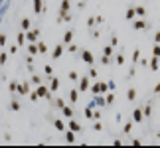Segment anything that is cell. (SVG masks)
Masks as SVG:
<instances>
[{"label": "cell", "mask_w": 160, "mask_h": 148, "mask_svg": "<svg viewBox=\"0 0 160 148\" xmlns=\"http://www.w3.org/2000/svg\"><path fill=\"white\" fill-rule=\"evenodd\" d=\"M36 95H38V99H40V97H42V99H49V97H52L49 89H47L44 83H40V85H38V89H36Z\"/></svg>", "instance_id": "1"}, {"label": "cell", "mask_w": 160, "mask_h": 148, "mask_svg": "<svg viewBox=\"0 0 160 148\" xmlns=\"http://www.w3.org/2000/svg\"><path fill=\"white\" fill-rule=\"evenodd\" d=\"M77 81H79V87H77L79 93H85L89 89V77H81V79H77Z\"/></svg>", "instance_id": "2"}, {"label": "cell", "mask_w": 160, "mask_h": 148, "mask_svg": "<svg viewBox=\"0 0 160 148\" xmlns=\"http://www.w3.org/2000/svg\"><path fill=\"white\" fill-rule=\"evenodd\" d=\"M69 8H71V2H69V0H61V8H59V14H57V18H61L65 12H69Z\"/></svg>", "instance_id": "3"}, {"label": "cell", "mask_w": 160, "mask_h": 148, "mask_svg": "<svg viewBox=\"0 0 160 148\" xmlns=\"http://www.w3.org/2000/svg\"><path fill=\"white\" fill-rule=\"evenodd\" d=\"M81 59H83L85 63H89V65H93V61H95V57H93L91 51H81Z\"/></svg>", "instance_id": "4"}, {"label": "cell", "mask_w": 160, "mask_h": 148, "mask_svg": "<svg viewBox=\"0 0 160 148\" xmlns=\"http://www.w3.org/2000/svg\"><path fill=\"white\" fill-rule=\"evenodd\" d=\"M38 36H40V30H30V32H26V40L28 42H38Z\"/></svg>", "instance_id": "5"}, {"label": "cell", "mask_w": 160, "mask_h": 148, "mask_svg": "<svg viewBox=\"0 0 160 148\" xmlns=\"http://www.w3.org/2000/svg\"><path fill=\"white\" fill-rule=\"evenodd\" d=\"M16 91L20 93V95H26V93H30V85H28V81H26V83H18Z\"/></svg>", "instance_id": "6"}, {"label": "cell", "mask_w": 160, "mask_h": 148, "mask_svg": "<svg viewBox=\"0 0 160 148\" xmlns=\"http://www.w3.org/2000/svg\"><path fill=\"white\" fill-rule=\"evenodd\" d=\"M142 119H144L142 116V111L140 109H135L133 111V123H142Z\"/></svg>", "instance_id": "7"}, {"label": "cell", "mask_w": 160, "mask_h": 148, "mask_svg": "<svg viewBox=\"0 0 160 148\" xmlns=\"http://www.w3.org/2000/svg\"><path fill=\"white\" fill-rule=\"evenodd\" d=\"M133 28L135 30H144V28H148V24L144 22V20H135L133 22Z\"/></svg>", "instance_id": "8"}, {"label": "cell", "mask_w": 160, "mask_h": 148, "mask_svg": "<svg viewBox=\"0 0 160 148\" xmlns=\"http://www.w3.org/2000/svg\"><path fill=\"white\" fill-rule=\"evenodd\" d=\"M142 116H152V101H148L142 109Z\"/></svg>", "instance_id": "9"}, {"label": "cell", "mask_w": 160, "mask_h": 148, "mask_svg": "<svg viewBox=\"0 0 160 148\" xmlns=\"http://www.w3.org/2000/svg\"><path fill=\"white\" fill-rule=\"evenodd\" d=\"M69 130H73V132H79L81 130V125L77 121H73V116H71V121H69Z\"/></svg>", "instance_id": "10"}, {"label": "cell", "mask_w": 160, "mask_h": 148, "mask_svg": "<svg viewBox=\"0 0 160 148\" xmlns=\"http://www.w3.org/2000/svg\"><path fill=\"white\" fill-rule=\"evenodd\" d=\"M47 89H49V93H56L57 89H59V79H52V81H49V87H47Z\"/></svg>", "instance_id": "11"}, {"label": "cell", "mask_w": 160, "mask_h": 148, "mask_svg": "<svg viewBox=\"0 0 160 148\" xmlns=\"http://www.w3.org/2000/svg\"><path fill=\"white\" fill-rule=\"evenodd\" d=\"M69 101L71 103L79 101V91H77V89H71V91H69Z\"/></svg>", "instance_id": "12"}, {"label": "cell", "mask_w": 160, "mask_h": 148, "mask_svg": "<svg viewBox=\"0 0 160 148\" xmlns=\"http://www.w3.org/2000/svg\"><path fill=\"white\" fill-rule=\"evenodd\" d=\"M61 56H63V46H56V49L52 51V57L57 59V57H61Z\"/></svg>", "instance_id": "13"}, {"label": "cell", "mask_w": 160, "mask_h": 148, "mask_svg": "<svg viewBox=\"0 0 160 148\" xmlns=\"http://www.w3.org/2000/svg\"><path fill=\"white\" fill-rule=\"evenodd\" d=\"M42 10H44V2L42 0H34V12L36 14H42Z\"/></svg>", "instance_id": "14"}, {"label": "cell", "mask_w": 160, "mask_h": 148, "mask_svg": "<svg viewBox=\"0 0 160 148\" xmlns=\"http://www.w3.org/2000/svg\"><path fill=\"white\" fill-rule=\"evenodd\" d=\"M65 142L75 144V132H73V130H67V132H65Z\"/></svg>", "instance_id": "15"}, {"label": "cell", "mask_w": 160, "mask_h": 148, "mask_svg": "<svg viewBox=\"0 0 160 148\" xmlns=\"http://www.w3.org/2000/svg\"><path fill=\"white\" fill-rule=\"evenodd\" d=\"M135 99H137V89L130 87V89L126 91V101H135Z\"/></svg>", "instance_id": "16"}, {"label": "cell", "mask_w": 160, "mask_h": 148, "mask_svg": "<svg viewBox=\"0 0 160 148\" xmlns=\"http://www.w3.org/2000/svg\"><path fill=\"white\" fill-rule=\"evenodd\" d=\"M36 46H38V53H42V56H44V53H47V44H44V42H38Z\"/></svg>", "instance_id": "17"}, {"label": "cell", "mask_w": 160, "mask_h": 148, "mask_svg": "<svg viewBox=\"0 0 160 148\" xmlns=\"http://www.w3.org/2000/svg\"><path fill=\"white\" fill-rule=\"evenodd\" d=\"M61 111H63V116H67V119L73 116V109H71V107H65V105H63V107H61Z\"/></svg>", "instance_id": "18"}, {"label": "cell", "mask_w": 160, "mask_h": 148, "mask_svg": "<svg viewBox=\"0 0 160 148\" xmlns=\"http://www.w3.org/2000/svg\"><path fill=\"white\" fill-rule=\"evenodd\" d=\"M150 69L152 71H158V56H154L150 59Z\"/></svg>", "instance_id": "19"}, {"label": "cell", "mask_w": 160, "mask_h": 148, "mask_svg": "<svg viewBox=\"0 0 160 148\" xmlns=\"http://www.w3.org/2000/svg\"><path fill=\"white\" fill-rule=\"evenodd\" d=\"M144 14H146L144 6H135V16H144Z\"/></svg>", "instance_id": "20"}, {"label": "cell", "mask_w": 160, "mask_h": 148, "mask_svg": "<svg viewBox=\"0 0 160 148\" xmlns=\"http://www.w3.org/2000/svg\"><path fill=\"white\" fill-rule=\"evenodd\" d=\"M20 26H22V30H26V32H28V30H30V26H32L30 18H24L22 22H20Z\"/></svg>", "instance_id": "21"}, {"label": "cell", "mask_w": 160, "mask_h": 148, "mask_svg": "<svg viewBox=\"0 0 160 148\" xmlns=\"http://www.w3.org/2000/svg\"><path fill=\"white\" fill-rule=\"evenodd\" d=\"M16 44H18V46H24V44H26V34H24V32H20V34H18V38H16Z\"/></svg>", "instance_id": "22"}, {"label": "cell", "mask_w": 160, "mask_h": 148, "mask_svg": "<svg viewBox=\"0 0 160 148\" xmlns=\"http://www.w3.org/2000/svg\"><path fill=\"white\" fill-rule=\"evenodd\" d=\"M71 40H73V32L67 30V32L63 34V42H65V44H71Z\"/></svg>", "instance_id": "23"}, {"label": "cell", "mask_w": 160, "mask_h": 148, "mask_svg": "<svg viewBox=\"0 0 160 148\" xmlns=\"http://www.w3.org/2000/svg\"><path fill=\"white\" fill-rule=\"evenodd\" d=\"M105 103H107V105H113V103H115V95H113V93L107 91V95H105Z\"/></svg>", "instance_id": "24"}, {"label": "cell", "mask_w": 160, "mask_h": 148, "mask_svg": "<svg viewBox=\"0 0 160 148\" xmlns=\"http://www.w3.org/2000/svg\"><path fill=\"white\" fill-rule=\"evenodd\" d=\"M54 125H56L57 130H65V123H63V121H59V119H56V121H54Z\"/></svg>", "instance_id": "25"}, {"label": "cell", "mask_w": 160, "mask_h": 148, "mask_svg": "<svg viewBox=\"0 0 160 148\" xmlns=\"http://www.w3.org/2000/svg\"><path fill=\"white\" fill-rule=\"evenodd\" d=\"M28 53H30V56H36V53H38V46H36L34 42L28 46Z\"/></svg>", "instance_id": "26"}, {"label": "cell", "mask_w": 160, "mask_h": 148, "mask_svg": "<svg viewBox=\"0 0 160 148\" xmlns=\"http://www.w3.org/2000/svg\"><path fill=\"white\" fill-rule=\"evenodd\" d=\"M87 91H91L93 95H99V83H93V85H89V89Z\"/></svg>", "instance_id": "27"}, {"label": "cell", "mask_w": 160, "mask_h": 148, "mask_svg": "<svg viewBox=\"0 0 160 148\" xmlns=\"http://www.w3.org/2000/svg\"><path fill=\"white\" fill-rule=\"evenodd\" d=\"M113 53H115L113 46H105V49H103V56H107V57H109V56H113Z\"/></svg>", "instance_id": "28"}, {"label": "cell", "mask_w": 160, "mask_h": 148, "mask_svg": "<svg viewBox=\"0 0 160 148\" xmlns=\"http://www.w3.org/2000/svg\"><path fill=\"white\" fill-rule=\"evenodd\" d=\"M126 20H135V6H130L126 10Z\"/></svg>", "instance_id": "29"}, {"label": "cell", "mask_w": 160, "mask_h": 148, "mask_svg": "<svg viewBox=\"0 0 160 148\" xmlns=\"http://www.w3.org/2000/svg\"><path fill=\"white\" fill-rule=\"evenodd\" d=\"M10 109H12V111H20V103L16 101V99H12V101H10Z\"/></svg>", "instance_id": "30"}, {"label": "cell", "mask_w": 160, "mask_h": 148, "mask_svg": "<svg viewBox=\"0 0 160 148\" xmlns=\"http://www.w3.org/2000/svg\"><path fill=\"white\" fill-rule=\"evenodd\" d=\"M93 105H99V107H103L105 105V97H99V95H95V103Z\"/></svg>", "instance_id": "31"}, {"label": "cell", "mask_w": 160, "mask_h": 148, "mask_svg": "<svg viewBox=\"0 0 160 148\" xmlns=\"http://www.w3.org/2000/svg\"><path fill=\"white\" fill-rule=\"evenodd\" d=\"M6 59H8V51H2V53H0V65H4Z\"/></svg>", "instance_id": "32"}, {"label": "cell", "mask_w": 160, "mask_h": 148, "mask_svg": "<svg viewBox=\"0 0 160 148\" xmlns=\"http://www.w3.org/2000/svg\"><path fill=\"white\" fill-rule=\"evenodd\" d=\"M67 77H69L71 81H77V79H79V75H77V71H69V73H67Z\"/></svg>", "instance_id": "33"}, {"label": "cell", "mask_w": 160, "mask_h": 148, "mask_svg": "<svg viewBox=\"0 0 160 148\" xmlns=\"http://www.w3.org/2000/svg\"><path fill=\"white\" fill-rule=\"evenodd\" d=\"M107 91H109L107 83H101V81H99V93H107Z\"/></svg>", "instance_id": "34"}, {"label": "cell", "mask_w": 160, "mask_h": 148, "mask_svg": "<svg viewBox=\"0 0 160 148\" xmlns=\"http://www.w3.org/2000/svg\"><path fill=\"white\" fill-rule=\"evenodd\" d=\"M130 130H133V123H126L125 128H123V132H125V134H130Z\"/></svg>", "instance_id": "35"}, {"label": "cell", "mask_w": 160, "mask_h": 148, "mask_svg": "<svg viewBox=\"0 0 160 148\" xmlns=\"http://www.w3.org/2000/svg\"><path fill=\"white\" fill-rule=\"evenodd\" d=\"M16 87H18V83H16V81L8 83V89H10V93H16Z\"/></svg>", "instance_id": "36"}, {"label": "cell", "mask_w": 160, "mask_h": 148, "mask_svg": "<svg viewBox=\"0 0 160 148\" xmlns=\"http://www.w3.org/2000/svg\"><path fill=\"white\" fill-rule=\"evenodd\" d=\"M138 59H140V49H135V53H133V61L137 63Z\"/></svg>", "instance_id": "37"}, {"label": "cell", "mask_w": 160, "mask_h": 148, "mask_svg": "<svg viewBox=\"0 0 160 148\" xmlns=\"http://www.w3.org/2000/svg\"><path fill=\"white\" fill-rule=\"evenodd\" d=\"M32 83L40 85V83H42V77H40V75H32Z\"/></svg>", "instance_id": "38"}, {"label": "cell", "mask_w": 160, "mask_h": 148, "mask_svg": "<svg viewBox=\"0 0 160 148\" xmlns=\"http://www.w3.org/2000/svg\"><path fill=\"white\" fill-rule=\"evenodd\" d=\"M44 73H46V75H52V73H54V67H52V65H46V67H44Z\"/></svg>", "instance_id": "39"}, {"label": "cell", "mask_w": 160, "mask_h": 148, "mask_svg": "<svg viewBox=\"0 0 160 148\" xmlns=\"http://www.w3.org/2000/svg\"><path fill=\"white\" fill-rule=\"evenodd\" d=\"M117 63H119V65H123V63H125V56H123V53H119V56H117Z\"/></svg>", "instance_id": "40"}, {"label": "cell", "mask_w": 160, "mask_h": 148, "mask_svg": "<svg viewBox=\"0 0 160 148\" xmlns=\"http://www.w3.org/2000/svg\"><path fill=\"white\" fill-rule=\"evenodd\" d=\"M89 77L97 79V69H95V67H91V69H89Z\"/></svg>", "instance_id": "41"}, {"label": "cell", "mask_w": 160, "mask_h": 148, "mask_svg": "<svg viewBox=\"0 0 160 148\" xmlns=\"http://www.w3.org/2000/svg\"><path fill=\"white\" fill-rule=\"evenodd\" d=\"M6 40H8L6 34H0V46H6Z\"/></svg>", "instance_id": "42"}, {"label": "cell", "mask_w": 160, "mask_h": 148, "mask_svg": "<svg viewBox=\"0 0 160 148\" xmlns=\"http://www.w3.org/2000/svg\"><path fill=\"white\" fill-rule=\"evenodd\" d=\"M18 44H14V46H10V53H18Z\"/></svg>", "instance_id": "43"}, {"label": "cell", "mask_w": 160, "mask_h": 148, "mask_svg": "<svg viewBox=\"0 0 160 148\" xmlns=\"http://www.w3.org/2000/svg\"><path fill=\"white\" fill-rule=\"evenodd\" d=\"M67 51H71V53H75V51H77V46H75V44H69V49Z\"/></svg>", "instance_id": "44"}, {"label": "cell", "mask_w": 160, "mask_h": 148, "mask_svg": "<svg viewBox=\"0 0 160 148\" xmlns=\"http://www.w3.org/2000/svg\"><path fill=\"white\" fill-rule=\"evenodd\" d=\"M103 22H105L103 16H95V24H103Z\"/></svg>", "instance_id": "45"}, {"label": "cell", "mask_w": 160, "mask_h": 148, "mask_svg": "<svg viewBox=\"0 0 160 148\" xmlns=\"http://www.w3.org/2000/svg\"><path fill=\"white\" fill-rule=\"evenodd\" d=\"M152 53H154V56H160V47H158V42H156V46H154V49H152Z\"/></svg>", "instance_id": "46"}, {"label": "cell", "mask_w": 160, "mask_h": 148, "mask_svg": "<svg viewBox=\"0 0 160 148\" xmlns=\"http://www.w3.org/2000/svg\"><path fill=\"white\" fill-rule=\"evenodd\" d=\"M117 44H119V38H117V36H113V38H111V46H117Z\"/></svg>", "instance_id": "47"}, {"label": "cell", "mask_w": 160, "mask_h": 148, "mask_svg": "<svg viewBox=\"0 0 160 148\" xmlns=\"http://www.w3.org/2000/svg\"><path fill=\"white\" fill-rule=\"evenodd\" d=\"M56 105H57V109H61V107L65 105V101H63V99H57V101H56Z\"/></svg>", "instance_id": "48"}, {"label": "cell", "mask_w": 160, "mask_h": 148, "mask_svg": "<svg viewBox=\"0 0 160 148\" xmlns=\"http://www.w3.org/2000/svg\"><path fill=\"white\" fill-rule=\"evenodd\" d=\"M30 101H38V95H36V91H30Z\"/></svg>", "instance_id": "49"}, {"label": "cell", "mask_w": 160, "mask_h": 148, "mask_svg": "<svg viewBox=\"0 0 160 148\" xmlns=\"http://www.w3.org/2000/svg\"><path fill=\"white\" fill-rule=\"evenodd\" d=\"M93 26H95V18H89L87 20V28H93Z\"/></svg>", "instance_id": "50"}, {"label": "cell", "mask_w": 160, "mask_h": 148, "mask_svg": "<svg viewBox=\"0 0 160 148\" xmlns=\"http://www.w3.org/2000/svg\"><path fill=\"white\" fill-rule=\"evenodd\" d=\"M107 87H109V91H115V87H117V85H115L113 81H109V83H107Z\"/></svg>", "instance_id": "51"}, {"label": "cell", "mask_w": 160, "mask_h": 148, "mask_svg": "<svg viewBox=\"0 0 160 148\" xmlns=\"http://www.w3.org/2000/svg\"><path fill=\"white\" fill-rule=\"evenodd\" d=\"M101 128H103L101 123H95V125H93V130H101Z\"/></svg>", "instance_id": "52"}, {"label": "cell", "mask_w": 160, "mask_h": 148, "mask_svg": "<svg viewBox=\"0 0 160 148\" xmlns=\"http://www.w3.org/2000/svg\"><path fill=\"white\" fill-rule=\"evenodd\" d=\"M99 116H101V111H93V116H91V119H99Z\"/></svg>", "instance_id": "53"}, {"label": "cell", "mask_w": 160, "mask_h": 148, "mask_svg": "<svg viewBox=\"0 0 160 148\" xmlns=\"http://www.w3.org/2000/svg\"><path fill=\"white\" fill-rule=\"evenodd\" d=\"M133 146H142V142H140V140H137V138H135V140H133Z\"/></svg>", "instance_id": "54"}]
</instances>
